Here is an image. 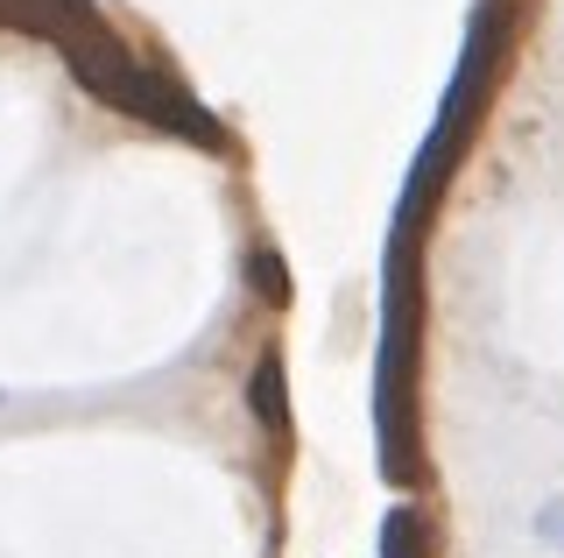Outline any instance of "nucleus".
Wrapping results in <instances>:
<instances>
[{"label": "nucleus", "instance_id": "obj_1", "mask_svg": "<svg viewBox=\"0 0 564 558\" xmlns=\"http://www.w3.org/2000/svg\"><path fill=\"white\" fill-rule=\"evenodd\" d=\"M410 389H416V298H410V226L388 248V311H381V368H375V425H381V474L410 481Z\"/></svg>", "mask_w": 564, "mask_h": 558}, {"label": "nucleus", "instance_id": "obj_2", "mask_svg": "<svg viewBox=\"0 0 564 558\" xmlns=\"http://www.w3.org/2000/svg\"><path fill=\"white\" fill-rule=\"evenodd\" d=\"M487 72H494V8L473 14L466 64H458V78H452L445 107H437V128H431V142H423V155H416V178H410V198H402V213H410V205L423 213V198H431V191L452 178V155L466 149V128H480V93H487Z\"/></svg>", "mask_w": 564, "mask_h": 558}, {"label": "nucleus", "instance_id": "obj_3", "mask_svg": "<svg viewBox=\"0 0 564 558\" xmlns=\"http://www.w3.org/2000/svg\"><path fill=\"white\" fill-rule=\"evenodd\" d=\"M247 404H254V417L275 431V439L290 431V410H282V354H275V346L254 361V375H247Z\"/></svg>", "mask_w": 564, "mask_h": 558}, {"label": "nucleus", "instance_id": "obj_4", "mask_svg": "<svg viewBox=\"0 0 564 558\" xmlns=\"http://www.w3.org/2000/svg\"><path fill=\"white\" fill-rule=\"evenodd\" d=\"M381 558H423V516H416V509H395V516H388Z\"/></svg>", "mask_w": 564, "mask_h": 558}, {"label": "nucleus", "instance_id": "obj_5", "mask_svg": "<svg viewBox=\"0 0 564 558\" xmlns=\"http://www.w3.org/2000/svg\"><path fill=\"white\" fill-rule=\"evenodd\" d=\"M536 537H543V545H564V495L536 509Z\"/></svg>", "mask_w": 564, "mask_h": 558}, {"label": "nucleus", "instance_id": "obj_6", "mask_svg": "<svg viewBox=\"0 0 564 558\" xmlns=\"http://www.w3.org/2000/svg\"><path fill=\"white\" fill-rule=\"evenodd\" d=\"M0 404H8V396H0Z\"/></svg>", "mask_w": 564, "mask_h": 558}]
</instances>
